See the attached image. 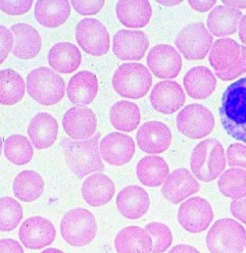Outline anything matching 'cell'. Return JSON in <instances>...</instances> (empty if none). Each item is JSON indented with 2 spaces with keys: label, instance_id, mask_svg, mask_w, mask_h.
I'll return each mask as SVG.
<instances>
[{
  "label": "cell",
  "instance_id": "cell-53",
  "mask_svg": "<svg viewBox=\"0 0 246 253\" xmlns=\"http://www.w3.org/2000/svg\"><path fill=\"white\" fill-rule=\"evenodd\" d=\"M245 248H246V247H245Z\"/></svg>",
  "mask_w": 246,
  "mask_h": 253
},
{
  "label": "cell",
  "instance_id": "cell-33",
  "mask_svg": "<svg viewBox=\"0 0 246 253\" xmlns=\"http://www.w3.org/2000/svg\"><path fill=\"white\" fill-rule=\"evenodd\" d=\"M110 121L114 128L121 132H133L141 122L140 109L132 101H118L110 109Z\"/></svg>",
  "mask_w": 246,
  "mask_h": 253
},
{
  "label": "cell",
  "instance_id": "cell-44",
  "mask_svg": "<svg viewBox=\"0 0 246 253\" xmlns=\"http://www.w3.org/2000/svg\"><path fill=\"white\" fill-rule=\"evenodd\" d=\"M230 211L234 217L246 225V197L239 200H233L230 203Z\"/></svg>",
  "mask_w": 246,
  "mask_h": 253
},
{
  "label": "cell",
  "instance_id": "cell-32",
  "mask_svg": "<svg viewBox=\"0 0 246 253\" xmlns=\"http://www.w3.org/2000/svg\"><path fill=\"white\" fill-rule=\"evenodd\" d=\"M137 178L147 187H159L170 173V168L162 156H145L136 167Z\"/></svg>",
  "mask_w": 246,
  "mask_h": 253
},
{
  "label": "cell",
  "instance_id": "cell-20",
  "mask_svg": "<svg viewBox=\"0 0 246 253\" xmlns=\"http://www.w3.org/2000/svg\"><path fill=\"white\" fill-rule=\"evenodd\" d=\"M150 103L157 112L173 115L183 107L186 101L185 93L176 81H162L153 87L150 93Z\"/></svg>",
  "mask_w": 246,
  "mask_h": 253
},
{
  "label": "cell",
  "instance_id": "cell-2",
  "mask_svg": "<svg viewBox=\"0 0 246 253\" xmlns=\"http://www.w3.org/2000/svg\"><path fill=\"white\" fill-rule=\"evenodd\" d=\"M208 61L223 81H233L246 73V47L234 39L222 38L213 42Z\"/></svg>",
  "mask_w": 246,
  "mask_h": 253
},
{
  "label": "cell",
  "instance_id": "cell-22",
  "mask_svg": "<svg viewBox=\"0 0 246 253\" xmlns=\"http://www.w3.org/2000/svg\"><path fill=\"white\" fill-rule=\"evenodd\" d=\"M81 191L88 205L99 208L106 205L113 199L116 193V186L109 176L102 172H96L84 181Z\"/></svg>",
  "mask_w": 246,
  "mask_h": 253
},
{
  "label": "cell",
  "instance_id": "cell-1",
  "mask_svg": "<svg viewBox=\"0 0 246 253\" xmlns=\"http://www.w3.org/2000/svg\"><path fill=\"white\" fill-rule=\"evenodd\" d=\"M219 114L226 133L246 144V77L226 88Z\"/></svg>",
  "mask_w": 246,
  "mask_h": 253
},
{
  "label": "cell",
  "instance_id": "cell-27",
  "mask_svg": "<svg viewBox=\"0 0 246 253\" xmlns=\"http://www.w3.org/2000/svg\"><path fill=\"white\" fill-rule=\"evenodd\" d=\"M241 18V10L225 5H217L208 14L207 29L210 34L217 37L224 38L225 36L233 35L236 33Z\"/></svg>",
  "mask_w": 246,
  "mask_h": 253
},
{
  "label": "cell",
  "instance_id": "cell-52",
  "mask_svg": "<svg viewBox=\"0 0 246 253\" xmlns=\"http://www.w3.org/2000/svg\"><path fill=\"white\" fill-rule=\"evenodd\" d=\"M2 144H3V141L1 136H0V156H1V151H2Z\"/></svg>",
  "mask_w": 246,
  "mask_h": 253
},
{
  "label": "cell",
  "instance_id": "cell-9",
  "mask_svg": "<svg viewBox=\"0 0 246 253\" xmlns=\"http://www.w3.org/2000/svg\"><path fill=\"white\" fill-rule=\"evenodd\" d=\"M175 44L184 58L202 60L209 52L213 38L203 22H195L185 26L179 32Z\"/></svg>",
  "mask_w": 246,
  "mask_h": 253
},
{
  "label": "cell",
  "instance_id": "cell-17",
  "mask_svg": "<svg viewBox=\"0 0 246 253\" xmlns=\"http://www.w3.org/2000/svg\"><path fill=\"white\" fill-rule=\"evenodd\" d=\"M137 144L148 154H160L166 151L172 142V132L168 126L158 121L144 123L137 131Z\"/></svg>",
  "mask_w": 246,
  "mask_h": 253
},
{
  "label": "cell",
  "instance_id": "cell-18",
  "mask_svg": "<svg viewBox=\"0 0 246 253\" xmlns=\"http://www.w3.org/2000/svg\"><path fill=\"white\" fill-rule=\"evenodd\" d=\"M148 47L149 39L142 31L121 30L113 39V51L121 60H140Z\"/></svg>",
  "mask_w": 246,
  "mask_h": 253
},
{
  "label": "cell",
  "instance_id": "cell-12",
  "mask_svg": "<svg viewBox=\"0 0 246 253\" xmlns=\"http://www.w3.org/2000/svg\"><path fill=\"white\" fill-rule=\"evenodd\" d=\"M213 219L210 203L203 197H191L183 202L178 210L180 226L189 233H202L209 227Z\"/></svg>",
  "mask_w": 246,
  "mask_h": 253
},
{
  "label": "cell",
  "instance_id": "cell-16",
  "mask_svg": "<svg viewBox=\"0 0 246 253\" xmlns=\"http://www.w3.org/2000/svg\"><path fill=\"white\" fill-rule=\"evenodd\" d=\"M201 185L191 171L185 168L176 169L164 182L162 194L165 200L173 204H179L184 199L199 192Z\"/></svg>",
  "mask_w": 246,
  "mask_h": 253
},
{
  "label": "cell",
  "instance_id": "cell-15",
  "mask_svg": "<svg viewBox=\"0 0 246 253\" xmlns=\"http://www.w3.org/2000/svg\"><path fill=\"white\" fill-rule=\"evenodd\" d=\"M135 142L127 134L113 132L100 141V156L111 166L122 167L127 165L135 154Z\"/></svg>",
  "mask_w": 246,
  "mask_h": 253
},
{
  "label": "cell",
  "instance_id": "cell-51",
  "mask_svg": "<svg viewBox=\"0 0 246 253\" xmlns=\"http://www.w3.org/2000/svg\"><path fill=\"white\" fill-rule=\"evenodd\" d=\"M41 253H65V252L59 250V249H56V248H47L44 251H42Z\"/></svg>",
  "mask_w": 246,
  "mask_h": 253
},
{
  "label": "cell",
  "instance_id": "cell-43",
  "mask_svg": "<svg viewBox=\"0 0 246 253\" xmlns=\"http://www.w3.org/2000/svg\"><path fill=\"white\" fill-rule=\"evenodd\" d=\"M104 1H78V0H74L72 1V6L74 9L82 14V15H93L98 13L102 7L104 6Z\"/></svg>",
  "mask_w": 246,
  "mask_h": 253
},
{
  "label": "cell",
  "instance_id": "cell-50",
  "mask_svg": "<svg viewBox=\"0 0 246 253\" xmlns=\"http://www.w3.org/2000/svg\"><path fill=\"white\" fill-rule=\"evenodd\" d=\"M158 3L164 5V6H176L182 3L181 0H177V1H173V0H170V1H164V0H161V1H157Z\"/></svg>",
  "mask_w": 246,
  "mask_h": 253
},
{
  "label": "cell",
  "instance_id": "cell-30",
  "mask_svg": "<svg viewBox=\"0 0 246 253\" xmlns=\"http://www.w3.org/2000/svg\"><path fill=\"white\" fill-rule=\"evenodd\" d=\"M36 21L45 28H58L64 25L71 14V3L67 0L53 1L43 0L35 3Z\"/></svg>",
  "mask_w": 246,
  "mask_h": 253
},
{
  "label": "cell",
  "instance_id": "cell-35",
  "mask_svg": "<svg viewBox=\"0 0 246 253\" xmlns=\"http://www.w3.org/2000/svg\"><path fill=\"white\" fill-rule=\"evenodd\" d=\"M26 92L23 77L12 69L0 71V104L14 105L20 102Z\"/></svg>",
  "mask_w": 246,
  "mask_h": 253
},
{
  "label": "cell",
  "instance_id": "cell-37",
  "mask_svg": "<svg viewBox=\"0 0 246 253\" xmlns=\"http://www.w3.org/2000/svg\"><path fill=\"white\" fill-rule=\"evenodd\" d=\"M4 154L11 164L25 166L32 161L34 148L27 137L14 134L4 141Z\"/></svg>",
  "mask_w": 246,
  "mask_h": 253
},
{
  "label": "cell",
  "instance_id": "cell-3",
  "mask_svg": "<svg viewBox=\"0 0 246 253\" xmlns=\"http://www.w3.org/2000/svg\"><path fill=\"white\" fill-rule=\"evenodd\" d=\"M190 167L193 175L205 183L216 180L226 168V154L221 142L207 138L193 148Z\"/></svg>",
  "mask_w": 246,
  "mask_h": 253
},
{
  "label": "cell",
  "instance_id": "cell-5",
  "mask_svg": "<svg viewBox=\"0 0 246 253\" xmlns=\"http://www.w3.org/2000/svg\"><path fill=\"white\" fill-rule=\"evenodd\" d=\"M26 85L31 98L41 105H54L65 97L64 79L46 67H40L31 72L27 76Z\"/></svg>",
  "mask_w": 246,
  "mask_h": 253
},
{
  "label": "cell",
  "instance_id": "cell-45",
  "mask_svg": "<svg viewBox=\"0 0 246 253\" xmlns=\"http://www.w3.org/2000/svg\"><path fill=\"white\" fill-rule=\"evenodd\" d=\"M0 253H24L23 246L13 239L0 240Z\"/></svg>",
  "mask_w": 246,
  "mask_h": 253
},
{
  "label": "cell",
  "instance_id": "cell-21",
  "mask_svg": "<svg viewBox=\"0 0 246 253\" xmlns=\"http://www.w3.org/2000/svg\"><path fill=\"white\" fill-rule=\"evenodd\" d=\"M150 198L142 187L131 185L122 189L117 197L120 213L128 219L141 218L149 210Z\"/></svg>",
  "mask_w": 246,
  "mask_h": 253
},
{
  "label": "cell",
  "instance_id": "cell-10",
  "mask_svg": "<svg viewBox=\"0 0 246 253\" xmlns=\"http://www.w3.org/2000/svg\"><path fill=\"white\" fill-rule=\"evenodd\" d=\"M177 128L188 138L203 139L212 132L214 118L206 106L198 103L188 104L177 116Z\"/></svg>",
  "mask_w": 246,
  "mask_h": 253
},
{
  "label": "cell",
  "instance_id": "cell-23",
  "mask_svg": "<svg viewBox=\"0 0 246 253\" xmlns=\"http://www.w3.org/2000/svg\"><path fill=\"white\" fill-rule=\"evenodd\" d=\"M14 37L12 54L21 59H32L36 57L42 47V39L39 32L32 26L19 23L9 29Z\"/></svg>",
  "mask_w": 246,
  "mask_h": 253
},
{
  "label": "cell",
  "instance_id": "cell-34",
  "mask_svg": "<svg viewBox=\"0 0 246 253\" xmlns=\"http://www.w3.org/2000/svg\"><path fill=\"white\" fill-rule=\"evenodd\" d=\"M14 196L23 202L37 200L44 191V181L39 172L31 169L21 171L12 183Z\"/></svg>",
  "mask_w": 246,
  "mask_h": 253
},
{
  "label": "cell",
  "instance_id": "cell-47",
  "mask_svg": "<svg viewBox=\"0 0 246 253\" xmlns=\"http://www.w3.org/2000/svg\"><path fill=\"white\" fill-rule=\"evenodd\" d=\"M167 253H201V252L191 245L179 244L174 246Z\"/></svg>",
  "mask_w": 246,
  "mask_h": 253
},
{
  "label": "cell",
  "instance_id": "cell-48",
  "mask_svg": "<svg viewBox=\"0 0 246 253\" xmlns=\"http://www.w3.org/2000/svg\"><path fill=\"white\" fill-rule=\"evenodd\" d=\"M239 38L240 41L246 45V13L242 15L239 22Z\"/></svg>",
  "mask_w": 246,
  "mask_h": 253
},
{
  "label": "cell",
  "instance_id": "cell-13",
  "mask_svg": "<svg viewBox=\"0 0 246 253\" xmlns=\"http://www.w3.org/2000/svg\"><path fill=\"white\" fill-rule=\"evenodd\" d=\"M147 66L151 73L160 79H174L181 72L183 61L175 47L168 44H159L149 50Z\"/></svg>",
  "mask_w": 246,
  "mask_h": 253
},
{
  "label": "cell",
  "instance_id": "cell-31",
  "mask_svg": "<svg viewBox=\"0 0 246 253\" xmlns=\"http://www.w3.org/2000/svg\"><path fill=\"white\" fill-rule=\"evenodd\" d=\"M116 13L125 27L138 29L148 25L152 17V8L149 1H119Z\"/></svg>",
  "mask_w": 246,
  "mask_h": 253
},
{
  "label": "cell",
  "instance_id": "cell-4",
  "mask_svg": "<svg viewBox=\"0 0 246 253\" xmlns=\"http://www.w3.org/2000/svg\"><path fill=\"white\" fill-rule=\"evenodd\" d=\"M100 133L88 140L70 142L66 147V163L74 175L82 179L92 172L103 171L104 165L99 152Z\"/></svg>",
  "mask_w": 246,
  "mask_h": 253
},
{
  "label": "cell",
  "instance_id": "cell-38",
  "mask_svg": "<svg viewBox=\"0 0 246 253\" xmlns=\"http://www.w3.org/2000/svg\"><path fill=\"white\" fill-rule=\"evenodd\" d=\"M24 211L19 201L12 197L0 198V232H10L23 220Z\"/></svg>",
  "mask_w": 246,
  "mask_h": 253
},
{
  "label": "cell",
  "instance_id": "cell-26",
  "mask_svg": "<svg viewBox=\"0 0 246 253\" xmlns=\"http://www.w3.org/2000/svg\"><path fill=\"white\" fill-rule=\"evenodd\" d=\"M183 85L192 99L204 100L216 90L217 79L208 68L199 66L192 68L185 74Z\"/></svg>",
  "mask_w": 246,
  "mask_h": 253
},
{
  "label": "cell",
  "instance_id": "cell-11",
  "mask_svg": "<svg viewBox=\"0 0 246 253\" xmlns=\"http://www.w3.org/2000/svg\"><path fill=\"white\" fill-rule=\"evenodd\" d=\"M76 40L88 54L102 56L111 47V37L106 27L98 20L86 18L76 27Z\"/></svg>",
  "mask_w": 246,
  "mask_h": 253
},
{
  "label": "cell",
  "instance_id": "cell-25",
  "mask_svg": "<svg viewBox=\"0 0 246 253\" xmlns=\"http://www.w3.org/2000/svg\"><path fill=\"white\" fill-rule=\"evenodd\" d=\"M28 134L34 147L38 150L50 148L58 135L57 121L47 113H39L31 120Z\"/></svg>",
  "mask_w": 246,
  "mask_h": 253
},
{
  "label": "cell",
  "instance_id": "cell-41",
  "mask_svg": "<svg viewBox=\"0 0 246 253\" xmlns=\"http://www.w3.org/2000/svg\"><path fill=\"white\" fill-rule=\"evenodd\" d=\"M13 42L14 37L11 31L5 26L0 25V65H2L10 51H12Z\"/></svg>",
  "mask_w": 246,
  "mask_h": 253
},
{
  "label": "cell",
  "instance_id": "cell-19",
  "mask_svg": "<svg viewBox=\"0 0 246 253\" xmlns=\"http://www.w3.org/2000/svg\"><path fill=\"white\" fill-rule=\"evenodd\" d=\"M65 132L74 140L83 141L92 138L97 129V119L92 109L85 106L70 108L63 119Z\"/></svg>",
  "mask_w": 246,
  "mask_h": 253
},
{
  "label": "cell",
  "instance_id": "cell-24",
  "mask_svg": "<svg viewBox=\"0 0 246 253\" xmlns=\"http://www.w3.org/2000/svg\"><path fill=\"white\" fill-rule=\"evenodd\" d=\"M98 93V80L94 73L81 71L69 81L67 94L73 104L88 105L94 101Z\"/></svg>",
  "mask_w": 246,
  "mask_h": 253
},
{
  "label": "cell",
  "instance_id": "cell-7",
  "mask_svg": "<svg viewBox=\"0 0 246 253\" xmlns=\"http://www.w3.org/2000/svg\"><path fill=\"white\" fill-rule=\"evenodd\" d=\"M205 242L210 253H243L246 231L235 219L221 218L209 229Z\"/></svg>",
  "mask_w": 246,
  "mask_h": 253
},
{
  "label": "cell",
  "instance_id": "cell-28",
  "mask_svg": "<svg viewBox=\"0 0 246 253\" xmlns=\"http://www.w3.org/2000/svg\"><path fill=\"white\" fill-rule=\"evenodd\" d=\"M82 61L80 49L71 42L54 44L48 52L49 66L57 73L72 74L79 69Z\"/></svg>",
  "mask_w": 246,
  "mask_h": 253
},
{
  "label": "cell",
  "instance_id": "cell-49",
  "mask_svg": "<svg viewBox=\"0 0 246 253\" xmlns=\"http://www.w3.org/2000/svg\"><path fill=\"white\" fill-rule=\"evenodd\" d=\"M223 5L240 10L246 8V1H230V0H223Z\"/></svg>",
  "mask_w": 246,
  "mask_h": 253
},
{
  "label": "cell",
  "instance_id": "cell-36",
  "mask_svg": "<svg viewBox=\"0 0 246 253\" xmlns=\"http://www.w3.org/2000/svg\"><path fill=\"white\" fill-rule=\"evenodd\" d=\"M218 187L225 197L233 200L246 197V170L237 168L227 169L221 175Z\"/></svg>",
  "mask_w": 246,
  "mask_h": 253
},
{
  "label": "cell",
  "instance_id": "cell-39",
  "mask_svg": "<svg viewBox=\"0 0 246 253\" xmlns=\"http://www.w3.org/2000/svg\"><path fill=\"white\" fill-rule=\"evenodd\" d=\"M144 230L152 239V253H164L172 245L173 234L171 229L165 224L152 221L145 226Z\"/></svg>",
  "mask_w": 246,
  "mask_h": 253
},
{
  "label": "cell",
  "instance_id": "cell-6",
  "mask_svg": "<svg viewBox=\"0 0 246 253\" xmlns=\"http://www.w3.org/2000/svg\"><path fill=\"white\" fill-rule=\"evenodd\" d=\"M152 85L149 70L141 63L127 62L121 65L113 77V87L120 96L128 99L144 97Z\"/></svg>",
  "mask_w": 246,
  "mask_h": 253
},
{
  "label": "cell",
  "instance_id": "cell-29",
  "mask_svg": "<svg viewBox=\"0 0 246 253\" xmlns=\"http://www.w3.org/2000/svg\"><path fill=\"white\" fill-rule=\"evenodd\" d=\"M115 248L118 253H151L152 239L144 229L130 226L118 233Z\"/></svg>",
  "mask_w": 246,
  "mask_h": 253
},
{
  "label": "cell",
  "instance_id": "cell-8",
  "mask_svg": "<svg viewBox=\"0 0 246 253\" xmlns=\"http://www.w3.org/2000/svg\"><path fill=\"white\" fill-rule=\"evenodd\" d=\"M60 234L71 246L84 247L95 239L97 234L96 219L86 209H73L61 218Z\"/></svg>",
  "mask_w": 246,
  "mask_h": 253
},
{
  "label": "cell",
  "instance_id": "cell-46",
  "mask_svg": "<svg viewBox=\"0 0 246 253\" xmlns=\"http://www.w3.org/2000/svg\"><path fill=\"white\" fill-rule=\"evenodd\" d=\"M217 1L214 0H210V1H198V0H189L188 4L196 11L199 12H206L210 10L214 5H216Z\"/></svg>",
  "mask_w": 246,
  "mask_h": 253
},
{
  "label": "cell",
  "instance_id": "cell-42",
  "mask_svg": "<svg viewBox=\"0 0 246 253\" xmlns=\"http://www.w3.org/2000/svg\"><path fill=\"white\" fill-rule=\"evenodd\" d=\"M33 5V1L25 0V1H0V9L6 14L10 15H22L27 13Z\"/></svg>",
  "mask_w": 246,
  "mask_h": 253
},
{
  "label": "cell",
  "instance_id": "cell-14",
  "mask_svg": "<svg viewBox=\"0 0 246 253\" xmlns=\"http://www.w3.org/2000/svg\"><path fill=\"white\" fill-rule=\"evenodd\" d=\"M56 231L51 221L42 216L27 218L19 230V238L26 248L39 250L53 243Z\"/></svg>",
  "mask_w": 246,
  "mask_h": 253
},
{
  "label": "cell",
  "instance_id": "cell-40",
  "mask_svg": "<svg viewBox=\"0 0 246 253\" xmlns=\"http://www.w3.org/2000/svg\"><path fill=\"white\" fill-rule=\"evenodd\" d=\"M227 161L231 168L246 169V145L241 143H233L227 148Z\"/></svg>",
  "mask_w": 246,
  "mask_h": 253
}]
</instances>
